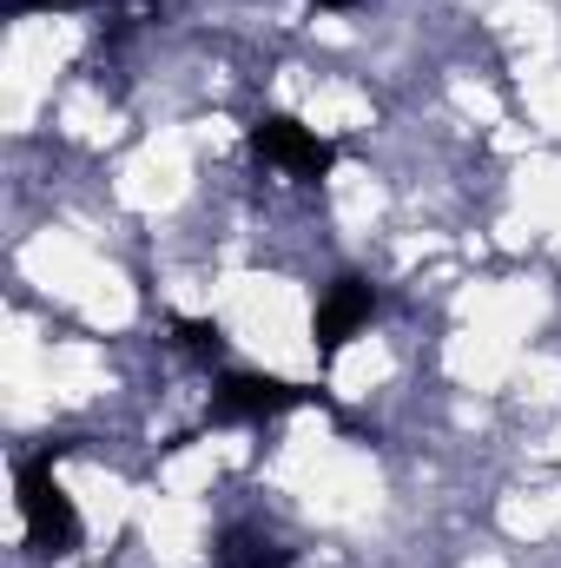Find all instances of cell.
Instances as JSON below:
<instances>
[{
	"mask_svg": "<svg viewBox=\"0 0 561 568\" xmlns=\"http://www.w3.org/2000/svg\"><path fill=\"white\" fill-rule=\"evenodd\" d=\"M304 390H290L284 377H225L218 384V417L225 424H252V417H278V410H297Z\"/></svg>",
	"mask_w": 561,
	"mask_h": 568,
	"instance_id": "obj_3",
	"label": "cell"
},
{
	"mask_svg": "<svg viewBox=\"0 0 561 568\" xmlns=\"http://www.w3.org/2000/svg\"><path fill=\"white\" fill-rule=\"evenodd\" d=\"M225 562H232V568H290V556H284V549H272V542H245V536H232Z\"/></svg>",
	"mask_w": 561,
	"mask_h": 568,
	"instance_id": "obj_5",
	"label": "cell"
},
{
	"mask_svg": "<svg viewBox=\"0 0 561 568\" xmlns=\"http://www.w3.org/2000/svg\"><path fill=\"white\" fill-rule=\"evenodd\" d=\"M20 529H27V542H33L40 556L80 549V509H73V496L53 483V463H47V456L20 463Z\"/></svg>",
	"mask_w": 561,
	"mask_h": 568,
	"instance_id": "obj_1",
	"label": "cell"
},
{
	"mask_svg": "<svg viewBox=\"0 0 561 568\" xmlns=\"http://www.w3.org/2000/svg\"><path fill=\"white\" fill-rule=\"evenodd\" d=\"M370 304H377V297H370V284H357V278L337 284V291L317 304V344H324V351H344V344L370 324Z\"/></svg>",
	"mask_w": 561,
	"mask_h": 568,
	"instance_id": "obj_4",
	"label": "cell"
},
{
	"mask_svg": "<svg viewBox=\"0 0 561 568\" xmlns=\"http://www.w3.org/2000/svg\"><path fill=\"white\" fill-rule=\"evenodd\" d=\"M252 145L272 159V165H284V172H297V179H324L330 165H337V152H330V140H317L310 126H297V120H284V113H272V120H258L252 126Z\"/></svg>",
	"mask_w": 561,
	"mask_h": 568,
	"instance_id": "obj_2",
	"label": "cell"
},
{
	"mask_svg": "<svg viewBox=\"0 0 561 568\" xmlns=\"http://www.w3.org/2000/svg\"><path fill=\"white\" fill-rule=\"evenodd\" d=\"M317 7H357V0H317Z\"/></svg>",
	"mask_w": 561,
	"mask_h": 568,
	"instance_id": "obj_8",
	"label": "cell"
},
{
	"mask_svg": "<svg viewBox=\"0 0 561 568\" xmlns=\"http://www.w3.org/2000/svg\"><path fill=\"white\" fill-rule=\"evenodd\" d=\"M13 7H80V0H13Z\"/></svg>",
	"mask_w": 561,
	"mask_h": 568,
	"instance_id": "obj_7",
	"label": "cell"
},
{
	"mask_svg": "<svg viewBox=\"0 0 561 568\" xmlns=\"http://www.w3.org/2000/svg\"><path fill=\"white\" fill-rule=\"evenodd\" d=\"M178 331H185L192 351H218V331H212V324H178Z\"/></svg>",
	"mask_w": 561,
	"mask_h": 568,
	"instance_id": "obj_6",
	"label": "cell"
}]
</instances>
